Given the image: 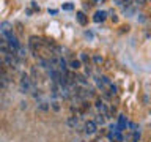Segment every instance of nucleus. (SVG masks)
I'll use <instances>...</instances> for the list:
<instances>
[{"mask_svg": "<svg viewBox=\"0 0 151 142\" xmlns=\"http://www.w3.org/2000/svg\"><path fill=\"white\" fill-rule=\"evenodd\" d=\"M6 46H8L6 38H5V35H2V33H0V49H3V47H6Z\"/></svg>", "mask_w": 151, "mask_h": 142, "instance_id": "obj_11", "label": "nucleus"}, {"mask_svg": "<svg viewBox=\"0 0 151 142\" xmlns=\"http://www.w3.org/2000/svg\"><path fill=\"white\" fill-rule=\"evenodd\" d=\"M140 139V131H134V136H132V142H137V141H139Z\"/></svg>", "mask_w": 151, "mask_h": 142, "instance_id": "obj_13", "label": "nucleus"}, {"mask_svg": "<svg viewBox=\"0 0 151 142\" xmlns=\"http://www.w3.org/2000/svg\"><path fill=\"white\" fill-rule=\"evenodd\" d=\"M94 122H96V125H104V123H106V115H104V114L101 112V114H98V115H96V120H94Z\"/></svg>", "mask_w": 151, "mask_h": 142, "instance_id": "obj_9", "label": "nucleus"}, {"mask_svg": "<svg viewBox=\"0 0 151 142\" xmlns=\"http://www.w3.org/2000/svg\"><path fill=\"white\" fill-rule=\"evenodd\" d=\"M80 142H85V141H80Z\"/></svg>", "mask_w": 151, "mask_h": 142, "instance_id": "obj_21", "label": "nucleus"}, {"mask_svg": "<svg viewBox=\"0 0 151 142\" xmlns=\"http://www.w3.org/2000/svg\"><path fill=\"white\" fill-rule=\"evenodd\" d=\"M38 107H40V109H42V111H46V109H49L50 106H49V104H47V103H41V104H40V106H38Z\"/></svg>", "mask_w": 151, "mask_h": 142, "instance_id": "obj_16", "label": "nucleus"}, {"mask_svg": "<svg viewBox=\"0 0 151 142\" xmlns=\"http://www.w3.org/2000/svg\"><path fill=\"white\" fill-rule=\"evenodd\" d=\"M80 60H82V62H85L87 65H88V62H90V59L87 57V54H80Z\"/></svg>", "mask_w": 151, "mask_h": 142, "instance_id": "obj_15", "label": "nucleus"}, {"mask_svg": "<svg viewBox=\"0 0 151 142\" xmlns=\"http://www.w3.org/2000/svg\"><path fill=\"white\" fill-rule=\"evenodd\" d=\"M73 8H74L73 3H66V5H63V9H65V11H71Z\"/></svg>", "mask_w": 151, "mask_h": 142, "instance_id": "obj_14", "label": "nucleus"}, {"mask_svg": "<svg viewBox=\"0 0 151 142\" xmlns=\"http://www.w3.org/2000/svg\"><path fill=\"white\" fill-rule=\"evenodd\" d=\"M32 8H33V9H38V11H40V7H38L35 2H32Z\"/></svg>", "mask_w": 151, "mask_h": 142, "instance_id": "obj_19", "label": "nucleus"}, {"mask_svg": "<svg viewBox=\"0 0 151 142\" xmlns=\"http://www.w3.org/2000/svg\"><path fill=\"white\" fill-rule=\"evenodd\" d=\"M50 107L54 109V111L58 112V111H60V103H58V101H52V103H50Z\"/></svg>", "mask_w": 151, "mask_h": 142, "instance_id": "obj_12", "label": "nucleus"}, {"mask_svg": "<svg viewBox=\"0 0 151 142\" xmlns=\"http://www.w3.org/2000/svg\"><path fill=\"white\" fill-rule=\"evenodd\" d=\"M110 17H112V21H113V22H116V21H118V17H116V14H115V13H112V16H110Z\"/></svg>", "mask_w": 151, "mask_h": 142, "instance_id": "obj_20", "label": "nucleus"}, {"mask_svg": "<svg viewBox=\"0 0 151 142\" xmlns=\"http://www.w3.org/2000/svg\"><path fill=\"white\" fill-rule=\"evenodd\" d=\"M106 17H107V13L106 11H96L94 13V16H93V21L99 24V22H104L106 21Z\"/></svg>", "mask_w": 151, "mask_h": 142, "instance_id": "obj_4", "label": "nucleus"}, {"mask_svg": "<svg viewBox=\"0 0 151 142\" xmlns=\"http://www.w3.org/2000/svg\"><path fill=\"white\" fill-rule=\"evenodd\" d=\"M66 123H68V126L69 128H73V130H76L79 125V117H76V115H71L68 120H66Z\"/></svg>", "mask_w": 151, "mask_h": 142, "instance_id": "obj_6", "label": "nucleus"}, {"mask_svg": "<svg viewBox=\"0 0 151 142\" xmlns=\"http://www.w3.org/2000/svg\"><path fill=\"white\" fill-rule=\"evenodd\" d=\"M134 2H135L137 5H145V3H146V0H134Z\"/></svg>", "mask_w": 151, "mask_h": 142, "instance_id": "obj_18", "label": "nucleus"}, {"mask_svg": "<svg viewBox=\"0 0 151 142\" xmlns=\"http://www.w3.org/2000/svg\"><path fill=\"white\" fill-rule=\"evenodd\" d=\"M80 66H82V62H80V60H77V59H74V60H71L69 62V68L71 70H79L80 68Z\"/></svg>", "mask_w": 151, "mask_h": 142, "instance_id": "obj_8", "label": "nucleus"}, {"mask_svg": "<svg viewBox=\"0 0 151 142\" xmlns=\"http://www.w3.org/2000/svg\"><path fill=\"white\" fill-rule=\"evenodd\" d=\"M76 82H79L80 85H87L88 80L85 79V76H82V74H76Z\"/></svg>", "mask_w": 151, "mask_h": 142, "instance_id": "obj_10", "label": "nucleus"}, {"mask_svg": "<svg viewBox=\"0 0 151 142\" xmlns=\"http://www.w3.org/2000/svg\"><path fill=\"white\" fill-rule=\"evenodd\" d=\"M83 130H85V133H87V134H94V133L98 131V125H96V122H94V120H88V122H85Z\"/></svg>", "mask_w": 151, "mask_h": 142, "instance_id": "obj_2", "label": "nucleus"}, {"mask_svg": "<svg viewBox=\"0 0 151 142\" xmlns=\"http://www.w3.org/2000/svg\"><path fill=\"white\" fill-rule=\"evenodd\" d=\"M19 88H21V92H22V93H28V92H32V90L35 88V87H33V80L30 79V76H27L25 73L21 76Z\"/></svg>", "mask_w": 151, "mask_h": 142, "instance_id": "obj_1", "label": "nucleus"}, {"mask_svg": "<svg viewBox=\"0 0 151 142\" xmlns=\"http://www.w3.org/2000/svg\"><path fill=\"white\" fill-rule=\"evenodd\" d=\"M0 32H2V35H6V33L13 32V25L9 22H2L0 24Z\"/></svg>", "mask_w": 151, "mask_h": 142, "instance_id": "obj_5", "label": "nucleus"}, {"mask_svg": "<svg viewBox=\"0 0 151 142\" xmlns=\"http://www.w3.org/2000/svg\"><path fill=\"white\" fill-rule=\"evenodd\" d=\"M94 62L99 65V63H102V57H94Z\"/></svg>", "mask_w": 151, "mask_h": 142, "instance_id": "obj_17", "label": "nucleus"}, {"mask_svg": "<svg viewBox=\"0 0 151 142\" xmlns=\"http://www.w3.org/2000/svg\"><path fill=\"white\" fill-rule=\"evenodd\" d=\"M76 19H77V22L80 24V25H87V24H88V17H87V14H85L83 11H77V13H76Z\"/></svg>", "mask_w": 151, "mask_h": 142, "instance_id": "obj_3", "label": "nucleus"}, {"mask_svg": "<svg viewBox=\"0 0 151 142\" xmlns=\"http://www.w3.org/2000/svg\"><path fill=\"white\" fill-rule=\"evenodd\" d=\"M126 125H127L126 117H124V115H120V117H118V130H120V131L126 130Z\"/></svg>", "mask_w": 151, "mask_h": 142, "instance_id": "obj_7", "label": "nucleus"}]
</instances>
